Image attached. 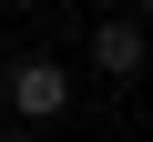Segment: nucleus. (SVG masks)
I'll return each instance as SVG.
<instances>
[{
  "label": "nucleus",
  "mask_w": 153,
  "mask_h": 142,
  "mask_svg": "<svg viewBox=\"0 0 153 142\" xmlns=\"http://www.w3.org/2000/svg\"><path fill=\"white\" fill-rule=\"evenodd\" d=\"M10 112H21V122H61V112H71V71L41 61V51L10 61Z\"/></svg>",
  "instance_id": "f257e3e1"
},
{
  "label": "nucleus",
  "mask_w": 153,
  "mask_h": 142,
  "mask_svg": "<svg viewBox=\"0 0 153 142\" xmlns=\"http://www.w3.org/2000/svg\"><path fill=\"white\" fill-rule=\"evenodd\" d=\"M92 61L112 71V81H133V71H143V20H102L92 31Z\"/></svg>",
  "instance_id": "f03ea898"
},
{
  "label": "nucleus",
  "mask_w": 153,
  "mask_h": 142,
  "mask_svg": "<svg viewBox=\"0 0 153 142\" xmlns=\"http://www.w3.org/2000/svg\"><path fill=\"white\" fill-rule=\"evenodd\" d=\"M143 20H153V0H143Z\"/></svg>",
  "instance_id": "7ed1b4c3"
}]
</instances>
